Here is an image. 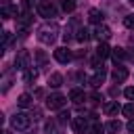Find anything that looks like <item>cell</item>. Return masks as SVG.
I'll return each mask as SVG.
<instances>
[{"instance_id":"1","label":"cell","mask_w":134,"mask_h":134,"mask_svg":"<svg viewBox=\"0 0 134 134\" xmlns=\"http://www.w3.org/2000/svg\"><path fill=\"white\" fill-rule=\"evenodd\" d=\"M57 34H59L57 23H46V25H42V27L38 29V40H40L42 44H52V42L57 40Z\"/></svg>"},{"instance_id":"2","label":"cell","mask_w":134,"mask_h":134,"mask_svg":"<svg viewBox=\"0 0 134 134\" xmlns=\"http://www.w3.org/2000/svg\"><path fill=\"white\" fill-rule=\"evenodd\" d=\"M29 124H31V119H29L27 113H15L13 119H10V126H13L15 130H27Z\"/></svg>"},{"instance_id":"3","label":"cell","mask_w":134,"mask_h":134,"mask_svg":"<svg viewBox=\"0 0 134 134\" xmlns=\"http://www.w3.org/2000/svg\"><path fill=\"white\" fill-rule=\"evenodd\" d=\"M65 103H67V98L63 96V94H59V92H54V94H50L48 98H46V107L48 109H63L65 107Z\"/></svg>"},{"instance_id":"4","label":"cell","mask_w":134,"mask_h":134,"mask_svg":"<svg viewBox=\"0 0 134 134\" xmlns=\"http://www.w3.org/2000/svg\"><path fill=\"white\" fill-rule=\"evenodd\" d=\"M15 67H17V69H23V71L29 69V52H27V50H19V52H17Z\"/></svg>"},{"instance_id":"5","label":"cell","mask_w":134,"mask_h":134,"mask_svg":"<svg viewBox=\"0 0 134 134\" xmlns=\"http://www.w3.org/2000/svg\"><path fill=\"white\" fill-rule=\"evenodd\" d=\"M38 13H40V17H46V19H50V17H54L57 15V8L50 4V2H40L38 4Z\"/></svg>"},{"instance_id":"6","label":"cell","mask_w":134,"mask_h":134,"mask_svg":"<svg viewBox=\"0 0 134 134\" xmlns=\"http://www.w3.org/2000/svg\"><path fill=\"white\" fill-rule=\"evenodd\" d=\"M54 59H57L59 63H69V61H71V50L65 48V46H61V48L54 50Z\"/></svg>"},{"instance_id":"7","label":"cell","mask_w":134,"mask_h":134,"mask_svg":"<svg viewBox=\"0 0 134 134\" xmlns=\"http://www.w3.org/2000/svg\"><path fill=\"white\" fill-rule=\"evenodd\" d=\"M73 130H75L77 134H84L86 130H90V128H88V119H86L84 115H80V117H73Z\"/></svg>"},{"instance_id":"8","label":"cell","mask_w":134,"mask_h":134,"mask_svg":"<svg viewBox=\"0 0 134 134\" xmlns=\"http://www.w3.org/2000/svg\"><path fill=\"white\" fill-rule=\"evenodd\" d=\"M103 19H105L103 10H98V8H90V10H88V21H90V23L100 25V23H103Z\"/></svg>"},{"instance_id":"9","label":"cell","mask_w":134,"mask_h":134,"mask_svg":"<svg viewBox=\"0 0 134 134\" xmlns=\"http://www.w3.org/2000/svg\"><path fill=\"white\" fill-rule=\"evenodd\" d=\"M94 36L98 38V42H107V40L111 38V29H109L107 25H98L96 31H94Z\"/></svg>"},{"instance_id":"10","label":"cell","mask_w":134,"mask_h":134,"mask_svg":"<svg viewBox=\"0 0 134 134\" xmlns=\"http://www.w3.org/2000/svg\"><path fill=\"white\" fill-rule=\"evenodd\" d=\"M111 77H113L115 82H126V77H128V69L121 67V65H117V67L111 71Z\"/></svg>"},{"instance_id":"11","label":"cell","mask_w":134,"mask_h":134,"mask_svg":"<svg viewBox=\"0 0 134 134\" xmlns=\"http://www.w3.org/2000/svg\"><path fill=\"white\" fill-rule=\"evenodd\" d=\"M96 57H98L100 61L107 59V57H111V48H109L107 42H98V46H96Z\"/></svg>"},{"instance_id":"12","label":"cell","mask_w":134,"mask_h":134,"mask_svg":"<svg viewBox=\"0 0 134 134\" xmlns=\"http://www.w3.org/2000/svg\"><path fill=\"white\" fill-rule=\"evenodd\" d=\"M105 77H107V71H105V69H98V71H96V73L90 77V84H92L94 88H98V86L105 82Z\"/></svg>"},{"instance_id":"13","label":"cell","mask_w":134,"mask_h":134,"mask_svg":"<svg viewBox=\"0 0 134 134\" xmlns=\"http://www.w3.org/2000/svg\"><path fill=\"white\" fill-rule=\"evenodd\" d=\"M48 86H50V88L63 86V75H61V73H50V75H48Z\"/></svg>"},{"instance_id":"14","label":"cell","mask_w":134,"mask_h":134,"mask_svg":"<svg viewBox=\"0 0 134 134\" xmlns=\"http://www.w3.org/2000/svg\"><path fill=\"white\" fill-rule=\"evenodd\" d=\"M31 103H34V100H31V94H27V92H23V94L17 98V105H19V107H23V109L31 107Z\"/></svg>"},{"instance_id":"15","label":"cell","mask_w":134,"mask_h":134,"mask_svg":"<svg viewBox=\"0 0 134 134\" xmlns=\"http://www.w3.org/2000/svg\"><path fill=\"white\" fill-rule=\"evenodd\" d=\"M103 111H105L107 115H117V113L121 111V107H119L117 103H105V107H103Z\"/></svg>"},{"instance_id":"16","label":"cell","mask_w":134,"mask_h":134,"mask_svg":"<svg viewBox=\"0 0 134 134\" xmlns=\"http://www.w3.org/2000/svg\"><path fill=\"white\" fill-rule=\"evenodd\" d=\"M128 54H126V50L124 48H111V59L115 61V65H117V61H124Z\"/></svg>"},{"instance_id":"17","label":"cell","mask_w":134,"mask_h":134,"mask_svg":"<svg viewBox=\"0 0 134 134\" xmlns=\"http://www.w3.org/2000/svg\"><path fill=\"white\" fill-rule=\"evenodd\" d=\"M69 98H71L75 105H80V103L84 100V90H80V88H73V90L69 92Z\"/></svg>"},{"instance_id":"18","label":"cell","mask_w":134,"mask_h":134,"mask_svg":"<svg viewBox=\"0 0 134 134\" xmlns=\"http://www.w3.org/2000/svg\"><path fill=\"white\" fill-rule=\"evenodd\" d=\"M105 130H107L109 134H117V132L121 130V124H119L117 119H111V121H107V126H105Z\"/></svg>"},{"instance_id":"19","label":"cell","mask_w":134,"mask_h":134,"mask_svg":"<svg viewBox=\"0 0 134 134\" xmlns=\"http://www.w3.org/2000/svg\"><path fill=\"white\" fill-rule=\"evenodd\" d=\"M17 15H19V10H17L15 6H8V4H4V6H2V17H4V19L17 17Z\"/></svg>"},{"instance_id":"20","label":"cell","mask_w":134,"mask_h":134,"mask_svg":"<svg viewBox=\"0 0 134 134\" xmlns=\"http://www.w3.org/2000/svg\"><path fill=\"white\" fill-rule=\"evenodd\" d=\"M88 38H90V31H88L86 27H80V29H77L75 40H77V42H88Z\"/></svg>"},{"instance_id":"21","label":"cell","mask_w":134,"mask_h":134,"mask_svg":"<svg viewBox=\"0 0 134 134\" xmlns=\"http://www.w3.org/2000/svg\"><path fill=\"white\" fill-rule=\"evenodd\" d=\"M36 77H38V71H36V69H27V71H23V82L29 84V82H34Z\"/></svg>"},{"instance_id":"22","label":"cell","mask_w":134,"mask_h":134,"mask_svg":"<svg viewBox=\"0 0 134 134\" xmlns=\"http://www.w3.org/2000/svg\"><path fill=\"white\" fill-rule=\"evenodd\" d=\"M121 113H124L126 117H134V103L124 105V107H121Z\"/></svg>"},{"instance_id":"23","label":"cell","mask_w":134,"mask_h":134,"mask_svg":"<svg viewBox=\"0 0 134 134\" xmlns=\"http://www.w3.org/2000/svg\"><path fill=\"white\" fill-rule=\"evenodd\" d=\"M10 42H13V36H10L8 31H2V44H4V48H8Z\"/></svg>"},{"instance_id":"24","label":"cell","mask_w":134,"mask_h":134,"mask_svg":"<svg viewBox=\"0 0 134 134\" xmlns=\"http://www.w3.org/2000/svg\"><path fill=\"white\" fill-rule=\"evenodd\" d=\"M73 8H75V2L73 0H63V10L65 13H71Z\"/></svg>"},{"instance_id":"25","label":"cell","mask_w":134,"mask_h":134,"mask_svg":"<svg viewBox=\"0 0 134 134\" xmlns=\"http://www.w3.org/2000/svg\"><path fill=\"white\" fill-rule=\"evenodd\" d=\"M88 132H90V134H100V132H103V126H100L98 121H92V126H90Z\"/></svg>"},{"instance_id":"26","label":"cell","mask_w":134,"mask_h":134,"mask_svg":"<svg viewBox=\"0 0 134 134\" xmlns=\"http://www.w3.org/2000/svg\"><path fill=\"white\" fill-rule=\"evenodd\" d=\"M124 25H126L128 29H134V15H126V17H124Z\"/></svg>"},{"instance_id":"27","label":"cell","mask_w":134,"mask_h":134,"mask_svg":"<svg viewBox=\"0 0 134 134\" xmlns=\"http://www.w3.org/2000/svg\"><path fill=\"white\" fill-rule=\"evenodd\" d=\"M46 134H61L59 130H57V126L50 121V124H46Z\"/></svg>"},{"instance_id":"28","label":"cell","mask_w":134,"mask_h":134,"mask_svg":"<svg viewBox=\"0 0 134 134\" xmlns=\"http://www.w3.org/2000/svg\"><path fill=\"white\" fill-rule=\"evenodd\" d=\"M124 94H126V98H128V100H134V86L126 88V90H124Z\"/></svg>"},{"instance_id":"29","label":"cell","mask_w":134,"mask_h":134,"mask_svg":"<svg viewBox=\"0 0 134 134\" xmlns=\"http://www.w3.org/2000/svg\"><path fill=\"white\" fill-rule=\"evenodd\" d=\"M59 117H61V121H67L71 115H69V111H61V115H59Z\"/></svg>"},{"instance_id":"30","label":"cell","mask_w":134,"mask_h":134,"mask_svg":"<svg viewBox=\"0 0 134 134\" xmlns=\"http://www.w3.org/2000/svg\"><path fill=\"white\" fill-rule=\"evenodd\" d=\"M36 59H38V63H44V61H46V54H44V52H38Z\"/></svg>"},{"instance_id":"31","label":"cell","mask_w":134,"mask_h":134,"mask_svg":"<svg viewBox=\"0 0 134 134\" xmlns=\"http://www.w3.org/2000/svg\"><path fill=\"white\" fill-rule=\"evenodd\" d=\"M126 128H128V130H130V132H132V134H134V119H130V121H128V126H126Z\"/></svg>"},{"instance_id":"32","label":"cell","mask_w":134,"mask_h":134,"mask_svg":"<svg viewBox=\"0 0 134 134\" xmlns=\"http://www.w3.org/2000/svg\"><path fill=\"white\" fill-rule=\"evenodd\" d=\"M29 6H31V0H23V8H25V10H27V8H29Z\"/></svg>"},{"instance_id":"33","label":"cell","mask_w":134,"mask_h":134,"mask_svg":"<svg viewBox=\"0 0 134 134\" xmlns=\"http://www.w3.org/2000/svg\"><path fill=\"white\" fill-rule=\"evenodd\" d=\"M128 2H130V4H132V6H134V0H128Z\"/></svg>"}]
</instances>
